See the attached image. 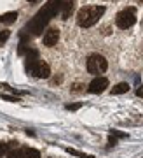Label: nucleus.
I'll use <instances>...</instances> for the list:
<instances>
[{
	"instance_id": "1",
	"label": "nucleus",
	"mask_w": 143,
	"mask_h": 158,
	"mask_svg": "<svg viewBox=\"0 0 143 158\" xmlns=\"http://www.w3.org/2000/svg\"><path fill=\"white\" fill-rule=\"evenodd\" d=\"M63 6H65V0H49V2L32 18V21L28 23L26 28L23 30V32L32 34V35H40L42 30L45 28V25L51 21V18H54L56 14L61 11Z\"/></svg>"
},
{
	"instance_id": "11",
	"label": "nucleus",
	"mask_w": 143,
	"mask_h": 158,
	"mask_svg": "<svg viewBox=\"0 0 143 158\" xmlns=\"http://www.w3.org/2000/svg\"><path fill=\"white\" fill-rule=\"evenodd\" d=\"M66 153H70V155H75V156H79V158H94V156H91V155L80 153V151H77V149H72V148H66Z\"/></svg>"
},
{
	"instance_id": "3",
	"label": "nucleus",
	"mask_w": 143,
	"mask_h": 158,
	"mask_svg": "<svg viewBox=\"0 0 143 158\" xmlns=\"http://www.w3.org/2000/svg\"><path fill=\"white\" fill-rule=\"evenodd\" d=\"M134 23H136V11H134V7L122 9V11L115 16V25H117L121 30L131 28Z\"/></svg>"
},
{
	"instance_id": "8",
	"label": "nucleus",
	"mask_w": 143,
	"mask_h": 158,
	"mask_svg": "<svg viewBox=\"0 0 143 158\" xmlns=\"http://www.w3.org/2000/svg\"><path fill=\"white\" fill-rule=\"evenodd\" d=\"M16 19H17V12H6V14L0 16V23H4V25H11Z\"/></svg>"
},
{
	"instance_id": "5",
	"label": "nucleus",
	"mask_w": 143,
	"mask_h": 158,
	"mask_svg": "<svg viewBox=\"0 0 143 158\" xmlns=\"http://www.w3.org/2000/svg\"><path fill=\"white\" fill-rule=\"evenodd\" d=\"M106 88H108V79L106 77H99V76L98 77H94L93 81L89 83V86H87V90L91 91V93H96V95H98V93H103Z\"/></svg>"
},
{
	"instance_id": "2",
	"label": "nucleus",
	"mask_w": 143,
	"mask_h": 158,
	"mask_svg": "<svg viewBox=\"0 0 143 158\" xmlns=\"http://www.w3.org/2000/svg\"><path fill=\"white\" fill-rule=\"evenodd\" d=\"M105 14V7L103 6H87L82 7L77 14V23L82 28H89L93 27L94 23L99 21V18Z\"/></svg>"
},
{
	"instance_id": "7",
	"label": "nucleus",
	"mask_w": 143,
	"mask_h": 158,
	"mask_svg": "<svg viewBox=\"0 0 143 158\" xmlns=\"http://www.w3.org/2000/svg\"><path fill=\"white\" fill-rule=\"evenodd\" d=\"M51 76V69L47 63L40 62L39 67H37V70H35V77H49Z\"/></svg>"
},
{
	"instance_id": "15",
	"label": "nucleus",
	"mask_w": 143,
	"mask_h": 158,
	"mask_svg": "<svg viewBox=\"0 0 143 158\" xmlns=\"http://www.w3.org/2000/svg\"><path fill=\"white\" fill-rule=\"evenodd\" d=\"M136 95L138 97H143V86H140V88L136 90Z\"/></svg>"
},
{
	"instance_id": "12",
	"label": "nucleus",
	"mask_w": 143,
	"mask_h": 158,
	"mask_svg": "<svg viewBox=\"0 0 143 158\" xmlns=\"http://www.w3.org/2000/svg\"><path fill=\"white\" fill-rule=\"evenodd\" d=\"M7 158H25V155L21 151H17V149H11L7 153Z\"/></svg>"
},
{
	"instance_id": "6",
	"label": "nucleus",
	"mask_w": 143,
	"mask_h": 158,
	"mask_svg": "<svg viewBox=\"0 0 143 158\" xmlns=\"http://www.w3.org/2000/svg\"><path fill=\"white\" fill-rule=\"evenodd\" d=\"M58 39H60V30H58V28H49L44 34V39H42V40H44L45 46H49V48H51V46H54L56 42H58Z\"/></svg>"
},
{
	"instance_id": "16",
	"label": "nucleus",
	"mask_w": 143,
	"mask_h": 158,
	"mask_svg": "<svg viewBox=\"0 0 143 158\" xmlns=\"http://www.w3.org/2000/svg\"><path fill=\"white\" fill-rule=\"evenodd\" d=\"M28 2H37V0H28Z\"/></svg>"
},
{
	"instance_id": "13",
	"label": "nucleus",
	"mask_w": 143,
	"mask_h": 158,
	"mask_svg": "<svg viewBox=\"0 0 143 158\" xmlns=\"http://www.w3.org/2000/svg\"><path fill=\"white\" fill-rule=\"evenodd\" d=\"M9 37H11V32H9V30H4V32H0V46L4 44V42L9 39Z\"/></svg>"
},
{
	"instance_id": "14",
	"label": "nucleus",
	"mask_w": 143,
	"mask_h": 158,
	"mask_svg": "<svg viewBox=\"0 0 143 158\" xmlns=\"http://www.w3.org/2000/svg\"><path fill=\"white\" fill-rule=\"evenodd\" d=\"M6 151H7L6 144H2V142H0V158H2V156H4V155H6Z\"/></svg>"
},
{
	"instance_id": "10",
	"label": "nucleus",
	"mask_w": 143,
	"mask_h": 158,
	"mask_svg": "<svg viewBox=\"0 0 143 158\" xmlns=\"http://www.w3.org/2000/svg\"><path fill=\"white\" fill-rule=\"evenodd\" d=\"M25 158H40V153L37 149H33V148H26L25 151H23Z\"/></svg>"
},
{
	"instance_id": "9",
	"label": "nucleus",
	"mask_w": 143,
	"mask_h": 158,
	"mask_svg": "<svg viewBox=\"0 0 143 158\" xmlns=\"http://www.w3.org/2000/svg\"><path fill=\"white\" fill-rule=\"evenodd\" d=\"M129 91V85L127 83H119L112 88V95H122V93H127Z\"/></svg>"
},
{
	"instance_id": "4",
	"label": "nucleus",
	"mask_w": 143,
	"mask_h": 158,
	"mask_svg": "<svg viewBox=\"0 0 143 158\" xmlns=\"http://www.w3.org/2000/svg\"><path fill=\"white\" fill-rule=\"evenodd\" d=\"M108 69V62L101 55H91L87 58V72L89 74H103Z\"/></svg>"
}]
</instances>
